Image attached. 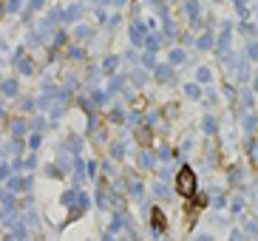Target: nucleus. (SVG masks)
<instances>
[{
    "label": "nucleus",
    "mask_w": 258,
    "mask_h": 241,
    "mask_svg": "<svg viewBox=\"0 0 258 241\" xmlns=\"http://www.w3.org/2000/svg\"><path fill=\"white\" fill-rule=\"evenodd\" d=\"M176 190H179L182 196H193V193H196V173H193L190 167H184L182 173H179V179H176Z\"/></svg>",
    "instance_id": "nucleus-1"
}]
</instances>
